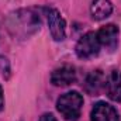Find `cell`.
Returning a JSON list of instances; mask_svg holds the SVG:
<instances>
[{
    "instance_id": "6da1fadb",
    "label": "cell",
    "mask_w": 121,
    "mask_h": 121,
    "mask_svg": "<svg viewBox=\"0 0 121 121\" xmlns=\"http://www.w3.org/2000/svg\"><path fill=\"white\" fill-rule=\"evenodd\" d=\"M41 21L39 16L34 9H23L13 13L9 18V30L16 37L20 35L23 38L30 37L35 31L39 30Z\"/></svg>"
},
{
    "instance_id": "7a4b0ae2",
    "label": "cell",
    "mask_w": 121,
    "mask_h": 121,
    "mask_svg": "<svg viewBox=\"0 0 121 121\" xmlns=\"http://www.w3.org/2000/svg\"><path fill=\"white\" fill-rule=\"evenodd\" d=\"M83 107V96L76 90L66 91L59 96L56 101V108L60 113V116L68 121L79 120L80 113Z\"/></svg>"
},
{
    "instance_id": "3957f363",
    "label": "cell",
    "mask_w": 121,
    "mask_h": 121,
    "mask_svg": "<svg viewBox=\"0 0 121 121\" xmlns=\"http://www.w3.org/2000/svg\"><path fill=\"white\" fill-rule=\"evenodd\" d=\"M100 41L97 38V32L89 31L86 32L76 44V55L82 59H89L91 56H96L100 52Z\"/></svg>"
},
{
    "instance_id": "277c9868",
    "label": "cell",
    "mask_w": 121,
    "mask_h": 121,
    "mask_svg": "<svg viewBox=\"0 0 121 121\" xmlns=\"http://www.w3.org/2000/svg\"><path fill=\"white\" fill-rule=\"evenodd\" d=\"M44 13H45L48 28H49L52 38L58 42L63 41L66 37V23H65L63 17L60 16V13L56 9H52V7H45Z\"/></svg>"
},
{
    "instance_id": "5b68a950",
    "label": "cell",
    "mask_w": 121,
    "mask_h": 121,
    "mask_svg": "<svg viewBox=\"0 0 121 121\" xmlns=\"http://www.w3.org/2000/svg\"><path fill=\"white\" fill-rule=\"evenodd\" d=\"M118 37L120 30L114 24H107L97 31V38L100 41V45L104 47L108 52H113L118 47Z\"/></svg>"
},
{
    "instance_id": "8992f818",
    "label": "cell",
    "mask_w": 121,
    "mask_h": 121,
    "mask_svg": "<svg viewBox=\"0 0 121 121\" xmlns=\"http://www.w3.org/2000/svg\"><path fill=\"white\" fill-rule=\"evenodd\" d=\"M90 120L91 121H120L117 110L106 103V101H99L94 104L93 110L90 113Z\"/></svg>"
},
{
    "instance_id": "52a82bcc",
    "label": "cell",
    "mask_w": 121,
    "mask_h": 121,
    "mask_svg": "<svg viewBox=\"0 0 121 121\" xmlns=\"http://www.w3.org/2000/svg\"><path fill=\"white\" fill-rule=\"evenodd\" d=\"M76 80V72L75 68L70 65H62L60 68H56L51 75V82L55 86H69Z\"/></svg>"
},
{
    "instance_id": "ba28073f",
    "label": "cell",
    "mask_w": 121,
    "mask_h": 121,
    "mask_svg": "<svg viewBox=\"0 0 121 121\" xmlns=\"http://www.w3.org/2000/svg\"><path fill=\"white\" fill-rule=\"evenodd\" d=\"M104 89L107 91V96L110 100L113 101H121V72L118 70H113L108 78L106 79V85Z\"/></svg>"
},
{
    "instance_id": "9c48e42d",
    "label": "cell",
    "mask_w": 121,
    "mask_h": 121,
    "mask_svg": "<svg viewBox=\"0 0 121 121\" xmlns=\"http://www.w3.org/2000/svg\"><path fill=\"white\" fill-rule=\"evenodd\" d=\"M104 85H106V78L101 73V70H93L86 78L85 87H86V90L89 91L90 94L96 96V94H99V91L104 87Z\"/></svg>"
},
{
    "instance_id": "30bf717a",
    "label": "cell",
    "mask_w": 121,
    "mask_h": 121,
    "mask_svg": "<svg viewBox=\"0 0 121 121\" xmlns=\"http://www.w3.org/2000/svg\"><path fill=\"white\" fill-rule=\"evenodd\" d=\"M90 13L94 20H104L113 13V4L110 0H94L91 3Z\"/></svg>"
},
{
    "instance_id": "8fae6325",
    "label": "cell",
    "mask_w": 121,
    "mask_h": 121,
    "mask_svg": "<svg viewBox=\"0 0 121 121\" xmlns=\"http://www.w3.org/2000/svg\"><path fill=\"white\" fill-rule=\"evenodd\" d=\"M0 72L3 76L6 75V78H9V75H10V63H9L7 58H4V56H0Z\"/></svg>"
},
{
    "instance_id": "7c38bea8",
    "label": "cell",
    "mask_w": 121,
    "mask_h": 121,
    "mask_svg": "<svg viewBox=\"0 0 121 121\" xmlns=\"http://www.w3.org/2000/svg\"><path fill=\"white\" fill-rule=\"evenodd\" d=\"M39 121H58V120L55 118L54 114H51V113H45V114H42V116L39 117Z\"/></svg>"
},
{
    "instance_id": "4fadbf2b",
    "label": "cell",
    "mask_w": 121,
    "mask_h": 121,
    "mask_svg": "<svg viewBox=\"0 0 121 121\" xmlns=\"http://www.w3.org/2000/svg\"><path fill=\"white\" fill-rule=\"evenodd\" d=\"M4 108V96H3V89L0 86V111Z\"/></svg>"
}]
</instances>
